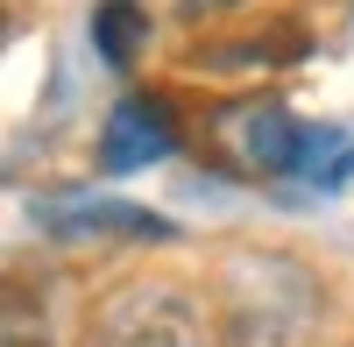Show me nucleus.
Masks as SVG:
<instances>
[{
    "label": "nucleus",
    "instance_id": "39448f33",
    "mask_svg": "<svg viewBox=\"0 0 354 347\" xmlns=\"http://www.w3.org/2000/svg\"><path fill=\"white\" fill-rule=\"evenodd\" d=\"M255 270H262V305H255V298H241V305L220 319L213 347H290V340H298V312H305V305H290V312H277V305H270L277 255H255Z\"/></svg>",
    "mask_w": 354,
    "mask_h": 347
},
{
    "label": "nucleus",
    "instance_id": "7ed1b4c3",
    "mask_svg": "<svg viewBox=\"0 0 354 347\" xmlns=\"http://www.w3.org/2000/svg\"><path fill=\"white\" fill-rule=\"evenodd\" d=\"M36 227L64 248H113V241H177V227L149 206H128V198H64V206H43Z\"/></svg>",
    "mask_w": 354,
    "mask_h": 347
},
{
    "label": "nucleus",
    "instance_id": "20e7f679",
    "mask_svg": "<svg viewBox=\"0 0 354 347\" xmlns=\"http://www.w3.org/2000/svg\"><path fill=\"white\" fill-rule=\"evenodd\" d=\"M177 149V128H170V113L149 100V93H128L121 106L106 113V128H100V163L113 170V178H128V170H149Z\"/></svg>",
    "mask_w": 354,
    "mask_h": 347
},
{
    "label": "nucleus",
    "instance_id": "f257e3e1",
    "mask_svg": "<svg viewBox=\"0 0 354 347\" xmlns=\"http://www.w3.org/2000/svg\"><path fill=\"white\" fill-rule=\"evenodd\" d=\"M85 347H213V319L170 276H128L93 305Z\"/></svg>",
    "mask_w": 354,
    "mask_h": 347
},
{
    "label": "nucleus",
    "instance_id": "423d86ee",
    "mask_svg": "<svg viewBox=\"0 0 354 347\" xmlns=\"http://www.w3.org/2000/svg\"><path fill=\"white\" fill-rule=\"evenodd\" d=\"M142 43H149V15H142L135 0H100V8H93V50L106 57L113 71H128L142 57Z\"/></svg>",
    "mask_w": 354,
    "mask_h": 347
},
{
    "label": "nucleus",
    "instance_id": "f03ea898",
    "mask_svg": "<svg viewBox=\"0 0 354 347\" xmlns=\"http://www.w3.org/2000/svg\"><path fill=\"white\" fill-rule=\"evenodd\" d=\"M234 149H241V163L262 170V178H319L326 185L340 128H312V121H298V113H283V106H248L241 121H234Z\"/></svg>",
    "mask_w": 354,
    "mask_h": 347
}]
</instances>
